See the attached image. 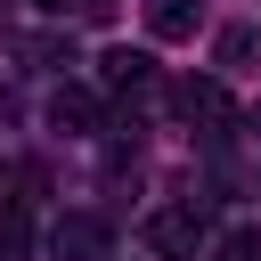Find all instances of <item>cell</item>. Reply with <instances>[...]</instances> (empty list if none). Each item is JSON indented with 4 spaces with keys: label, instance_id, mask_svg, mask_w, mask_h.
Instances as JSON below:
<instances>
[{
    "label": "cell",
    "instance_id": "cell-8",
    "mask_svg": "<svg viewBox=\"0 0 261 261\" xmlns=\"http://www.w3.org/2000/svg\"><path fill=\"white\" fill-rule=\"evenodd\" d=\"M245 57H253V24H228L220 33V65H245Z\"/></svg>",
    "mask_w": 261,
    "mask_h": 261
},
{
    "label": "cell",
    "instance_id": "cell-1",
    "mask_svg": "<svg viewBox=\"0 0 261 261\" xmlns=\"http://www.w3.org/2000/svg\"><path fill=\"white\" fill-rule=\"evenodd\" d=\"M147 245L171 253V261H188V253L204 245V204H163V212H147Z\"/></svg>",
    "mask_w": 261,
    "mask_h": 261
},
{
    "label": "cell",
    "instance_id": "cell-3",
    "mask_svg": "<svg viewBox=\"0 0 261 261\" xmlns=\"http://www.w3.org/2000/svg\"><path fill=\"white\" fill-rule=\"evenodd\" d=\"M204 24V0H147V33L155 41H188Z\"/></svg>",
    "mask_w": 261,
    "mask_h": 261
},
{
    "label": "cell",
    "instance_id": "cell-5",
    "mask_svg": "<svg viewBox=\"0 0 261 261\" xmlns=\"http://www.w3.org/2000/svg\"><path fill=\"white\" fill-rule=\"evenodd\" d=\"M179 114L188 122H228V90L220 82H179Z\"/></svg>",
    "mask_w": 261,
    "mask_h": 261
},
{
    "label": "cell",
    "instance_id": "cell-7",
    "mask_svg": "<svg viewBox=\"0 0 261 261\" xmlns=\"http://www.w3.org/2000/svg\"><path fill=\"white\" fill-rule=\"evenodd\" d=\"M220 261H261V228H228L220 237Z\"/></svg>",
    "mask_w": 261,
    "mask_h": 261
},
{
    "label": "cell",
    "instance_id": "cell-6",
    "mask_svg": "<svg viewBox=\"0 0 261 261\" xmlns=\"http://www.w3.org/2000/svg\"><path fill=\"white\" fill-rule=\"evenodd\" d=\"M49 122H57L65 139H82V130H98V106H90V90H57V98H49Z\"/></svg>",
    "mask_w": 261,
    "mask_h": 261
},
{
    "label": "cell",
    "instance_id": "cell-4",
    "mask_svg": "<svg viewBox=\"0 0 261 261\" xmlns=\"http://www.w3.org/2000/svg\"><path fill=\"white\" fill-rule=\"evenodd\" d=\"M33 253V212L24 196H0V261H24Z\"/></svg>",
    "mask_w": 261,
    "mask_h": 261
},
{
    "label": "cell",
    "instance_id": "cell-9",
    "mask_svg": "<svg viewBox=\"0 0 261 261\" xmlns=\"http://www.w3.org/2000/svg\"><path fill=\"white\" fill-rule=\"evenodd\" d=\"M33 8H65V0H33Z\"/></svg>",
    "mask_w": 261,
    "mask_h": 261
},
{
    "label": "cell",
    "instance_id": "cell-2",
    "mask_svg": "<svg viewBox=\"0 0 261 261\" xmlns=\"http://www.w3.org/2000/svg\"><path fill=\"white\" fill-rule=\"evenodd\" d=\"M49 253H57V261H106V253H114V237H106V220H98V212H65V220L49 228Z\"/></svg>",
    "mask_w": 261,
    "mask_h": 261
}]
</instances>
